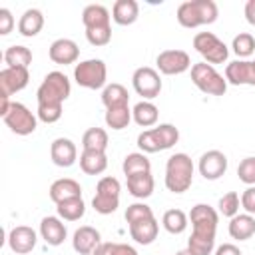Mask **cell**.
I'll use <instances>...</instances> for the list:
<instances>
[{"instance_id": "15", "label": "cell", "mask_w": 255, "mask_h": 255, "mask_svg": "<svg viewBox=\"0 0 255 255\" xmlns=\"http://www.w3.org/2000/svg\"><path fill=\"white\" fill-rule=\"evenodd\" d=\"M225 80L233 86H255V62L253 60H235L225 68Z\"/></svg>"}, {"instance_id": "2", "label": "cell", "mask_w": 255, "mask_h": 255, "mask_svg": "<svg viewBox=\"0 0 255 255\" xmlns=\"http://www.w3.org/2000/svg\"><path fill=\"white\" fill-rule=\"evenodd\" d=\"M193 161L187 153H173L165 163V187L171 193H185L193 183Z\"/></svg>"}, {"instance_id": "9", "label": "cell", "mask_w": 255, "mask_h": 255, "mask_svg": "<svg viewBox=\"0 0 255 255\" xmlns=\"http://www.w3.org/2000/svg\"><path fill=\"white\" fill-rule=\"evenodd\" d=\"M2 120L10 128V131H14L16 135H30L38 128V116H34L20 102H12L8 112L2 116Z\"/></svg>"}, {"instance_id": "18", "label": "cell", "mask_w": 255, "mask_h": 255, "mask_svg": "<svg viewBox=\"0 0 255 255\" xmlns=\"http://www.w3.org/2000/svg\"><path fill=\"white\" fill-rule=\"evenodd\" d=\"M102 243V235L96 227L92 225H82L80 229L74 231V237H72V247L76 253L80 255H92L94 249Z\"/></svg>"}, {"instance_id": "45", "label": "cell", "mask_w": 255, "mask_h": 255, "mask_svg": "<svg viewBox=\"0 0 255 255\" xmlns=\"http://www.w3.org/2000/svg\"><path fill=\"white\" fill-rule=\"evenodd\" d=\"M12 28H14V16H12V12L8 8H0V34L6 36V34L12 32Z\"/></svg>"}, {"instance_id": "38", "label": "cell", "mask_w": 255, "mask_h": 255, "mask_svg": "<svg viewBox=\"0 0 255 255\" xmlns=\"http://www.w3.org/2000/svg\"><path fill=\"white\" fill-rule=\"evenodd\" d=\"M231 50L239 56V58H249L255 52V38L249 32H241L233 38L231 42Z\"/></svg>"}, {"instance_id": "24", "label": "cell", "mask_w": 255, "mask_h": 255, "mask_svg": "<svg viewBox=\"0 0 255 255\" xmlns=\"http://www.w3.org/2000/svg\"><path fill=\"white\" fill-rule=\"evenodd\" d=\"M44 28V14L38 8H28L18 20V32L26 38H34Z\"/></svg>"}, {"instance_id": "16", "label": "cell", "mask_w": 255, "mask_h": 255, "mask_svg": "<svg viewBox=\"0 0 255 255\" xmlns=\"http://www.w3.org/2000/svg\"><path fill=\"white\" fill-rule=\"evenodd\" d=\"M38 235L32 227L28 225H16L10 229L8 233V247L16 253V255H26L36 247Z\"/></svg>"}, {"instance_id": "14", "label": "cell", "mask_w": 255, "mask_h": 255, "mask_svg": "<svg viewBox=\"0 0 255 255\" xmlns=\"http://www.w3.org/2000/svg\"><path fill=\"white\" fill-rule=\"evenodd\" d=\"M30 82L28 68H4L0 72V96L10 98L16 92H22Z\"/></svg>"}, {"instance_id": "22", "label": "cell", "mask_w": 255, "mask_h": 255, "mask_svg": "<svg viewBox=\"0 0 255 255\" xmlns=\"http://www.w3.org/2000/svg\"><path fill=\"white\" fill-rule=\"evenodd\" d=\"M157 231H159V223L155 217L149 219H141L135 223H129V235L135 243L139 245H149L157 239Z\"/></svg>"}, {"instance_id": "42", "label": "cell", "mask_w": 255, "mask_h": 255, "mask_svg": "<svg viewBox=\"0 0 255 255\" xmlns=\"http://www.w3.org/2000/svg\"><path fill=\"white\" fill-rule=\"evenodd\" d=\"M237 175L245 185H255V155H249L239 161Z\"/></svg>"}, {"instance_id": "3", "label": "cell", "mask_w": 255, "mask_h": 255, "mask_svg": "<svg viewBox=\"0 0 255 255\" xmlns=\"http://www.w3.org/2000/svg\"><path fill=\"white\" fill-rule=\"evenodd\" d=\"M177 139H179V129L173 124H159L155 128L143 129L137 135V147L143 153H157L173 147Z\"/></svg>"}, {"instance_id": "6", "label": "cell", "mask_w": 255, "mask_h": 255, "mask_svg": "<svg viewBox=\"0 0 255 255\" xmlns=\"http://www.w3.org/2000/svg\"><path fill=\"white\" fill-rule=\"evenodd\" d=\"M74 80L78 86L86 88V90H104L108 84V68L104 64V60L100 58H90L84 60L80 64H76L74 68Z\"/></svg>"}, {"instance_id": "25", "label": "cell", "mask_w": 255, "mask_h": 255, "mask_svg": "<svg viewBox=\"0 0 255 255\" xmlns=\"http://www.w3.org/2000/svg\"><path fill=\"white\" fill-rule=\"evenodd\" d=\"M229 235L237 241H247L255 235V217L249 213H237L229 221Z\"/></svg>"}, {"instance_id": "23", "label": "cell", "mask_w": 255, "mask_h": 255, "mask_svg": "<svg viewBox=\"0 0 255 255\" xmlns=\"http://www.w3.org/2000/svg\"><path fill=\"white\" fill-rule=\"evenodd\" d=\"M139 16V4L135 0H116L112 6V20L120 26H129Z\"/></svg>"}, {"instance_id": "39", "label": "cell", "mask_w": 255, "mask_h": 255, "mask_svg": "<svg viewBox=\"0 0 255 255\" xmlns=\"http://www.w3.org/2000/svg\"><path fill=\"white\" fill-rule=\"evenodd\" d=\"M217 207H219V213L221 215H225V217H235L237 213H239V207H241V197H239V193L237 191H227L221 199H219V203H217Z\"/></svg>"}, {"instance_id": "51", "label": "cell", "mask_w": 255, "mask_h": 255, "mask_svg": "<svg viewBox=\"0 0 255 255\" xmlns=\"http://www.w3.org/2000/svg\"><path fill=\"white\" fill-rule=\"evenodd\" d=\"M253 62H255V60H253Z\"/></svg>"}, {"instance_id": "48", "label": "cell", "mask_w": 255, "mask_h": 255, "mask_svg": "<svg viewBox=\"0 0 255 255\" xmlns=\"http://www.w3.org/2000/svg\"><path fill=\"white\" fill-rule=\"evenodd\" d=\"M243 12H245V20H247L251 26H255V0H247Z\"/></svg>"}, {"instance_id": "46", "label": "cell", "mask_w": 255, "mask_h": 255, "mask_svg": "<svg viewBox=\"0 0 255 255\" xmlns=\"http://www.w3.org/2000/svg\"><path fill=\"white\" fill-rule=\"evenodd\" d=\"M213 255H243V253H241V249H239L237 245H233V243H223V245H219V247L213 251Z\"/></svg>"}, {"instance_id": "29", "label": "cell", "mask_w": 255, "mask_h": 255, "mask_svg": "<svg viewBox=\"0 0 255 255\" xmlns=\"http://www.w3.org/2000/svg\"><path fill=\"white\" fill-rule=\"evenodd\" d=\"M80 167L88 175H100V173H104L106 167H108V155H106V151H90V149H84L80 153Z\"/></svg>"}, {"instance_id": "33", "label": "cell", "mask_w": 255, "mask_h": 255, "mask_svg": "<svg viewBox=\"0 0 255 255\" xmlns=\"http://www.w3.org/2000/svg\"><path fill=\"white\" fill-rule=\"evenodd\" d=\"M187 223H189V215H185V211H181V209H167L161 217L163 229L171 235L183 233L187 229Z\"/></svg>"}, {"instance_id": "17", "label": "cell", "mask_w": 255, "mask_h": 255, "mask_svg": "<svg viewBox=\"0 0 255 255\" xmlns=\"http://www.w3.org/2000/svg\"><path fill=\"white\" fill-rule=\"evenodd\" d=\"M50 157L58 167H70L78 159V147L70 137H56L50 145Z\"/></svg>"}, {"instance_id": "50", "label": "cell", "mask_w": 255, "mask_h": 255, "mask_svg": "<svg viewBox=\"0 0 255 255\" xmlns=\"http://www.w3.org/2000/svg\"><path fill=\"white\" fill-rule=\"evenodd\" d=\"M173 255H195L189 247H185V249H181V251H177V253H173Z\"/></svg>"}, {"instance_id": "27", "label": "cell", "mask_w": 255, "mask_h": 255, "mask_svg": "<svg viewBox=\"0 0 255 255\" xmlns=\"http://www.w3.org/2000/svg\"><path fill=\"white\" fill-rule=\"evenodd\" d=\"M110 10L102 4H88L82 12V22H84V28L90 30V28H106L110 26Z\"/></svg>"}, {"instance_id": "20", "label": "cell", "mask_w": 255, "mask_h": 255, "mask_svg": "<svg viewBox=\"0 0 255 255\" xmlns=\"http://www.w3.org/2000/svg\"><path fill=\"white\" fill-rule=\"evenodd\" d=\"M40 235L42 239L52 245V247H58L64 243L66 235H68V229L64 225V221L60 217H54V215H48L40 221Z\"/></svg>"}, {"instance_id": "10", "label": "cell", "mask_w": 255, "mask_h": 255, "mask_svg": "<svg viewBox=\"0 0 255 255\" xmlns=\"http://www.w3.org/2000/svg\"><path fill=\"white\" fill-rule=\"evenodd\" d=\"M131 84H133V90L137 96H141L143 100H153L159 96L161 92V78H159V72L149 68V66H141L133 72L131 76Z\"/></svg>"}, {"instance_id": "28", "label": "cell", "mask_w": 255, "mask_h": 255, "mask_svg": "<svg viewBox=\"0 0 255 255\" xmlns=\"http://www.w3.org/2000/svg\"><path fill=\"white\" fill-rule=\"evenodd\" d=\"M131 118L133 122L139 126V128H151L157 124V118H159V110L153 102H147V100H141L137 102L133 108H131Z\"/></svg>"}, {"instance_id": "35", "label": "cell", "mask_w": 255, "mask_h": 255, "mask_svg": "<svg viewBox=\"0 0 255 255\" xmlns=\"http://www.w3.org/2000/svg\"><path fill=\"white\" fill-rule=\"evenodd\" d=\"M122 169H124V175L129 177V175H135V173L151 171V163H149V159L143 151H133V153H128L124 157Z\"/></svg>"}, {"instance_id": "43", "label": "cell", "mask_w": 255, "mask_h": 255, "mask_svg": "<svg viewBox=\"0 0 255 255\" xmlns=\"http://www.w3.org/2000/svg\"><path fill=\"white\" fill-rule=\"evenodd\" d=\"M86 40L92 46H106L112 40V28L110 26H106V28H90V30H86Z\"/></svg>"}, {"instance_id": "26", "label": "cell", "mask_w": 255, "mask_h": 255, "mask_svg": "<svg viewBox=\"0 0 255 255\" xmlns=\"http://www.w3.org/2000/svg\"><path fill=\"white\" fill-rule=\"evenodd\" d=\"M128 179V191L135 197V199H145L153 193V187H155V181H153V175L151 171H145V173H135V175H129L126 177Z\"/></svg>"}, {"instance_id": "30", "label": "cell", "mask_w": 255, "mask_h": 255, "mask_svg": "<svg viewBox=\"0 0 255 255\" xmlns=\"http://www.w3.org/2000/svg\"><path fill=\"white\" fill-rule=\"evenodd\" d=\"M128 102H129V94H128L126 86H122L118 82H112L102 90V104L106 106V110L128 106Z\"/></svg>"}, {"instance_id": "44", "label": "cell", "mask_w": 255, "mask_h": 255, "mask_svg": "<svg viewBox=\"0 0 255 255\" xmlns=\"http://www.w3.org/2000/svg\"><path fill=\"white\" fill-rule=\"evenodd\" d=\"M241 207L245 209V213L255 215V185H249L241 193Z\"/></svg>"}, {"instance_id": "13", "label": "cell", "mask_w": 255, "mask_h": 255, "mask_svg": "<svg viewBox=\"0 0 255 255\" xmlns=\"http://www.w3.org/2000/svg\"><path fill=\"white\" fill-rule=\"evenodd\" d=\"M197 169L205 179L215 181L227 171V155L219 149H209L199 157Z\"/></svg>"}, {"instance_id": "31", "label": "cell", "mask_w": 255, "mask_h": 255, "mask_svg": "<svg viewBox=\"0 0 255 255\" xmlns=\"http://www.w3.org/2000/svg\"><path fill=\"white\" fill-rule=\"evenodd\" d=\"M4 62L8 68H28L32 64V50L20 44L8 46L4 52Z\"/></svg>"}, {"instance_id": "32", "label": "cell", "mask_w": 255, "mask_h": 255, "mask_svg": "<svg viewBox=\"0 0 255 255\" xmlns=\"http://www.w3.org/2000/svg\"><path fill=\"white\" fill-rule=\"evenodd\" d=\"M56 211H58V217L64 219V221H78L86 213V203H84L82 197H72V199H66V201L58 203Z\"/></svg>"}, {"instance_id": "49", "label": "cell", "mask_w": 255, "mask_h": 255, "mask_svg": "<svg viewBox=\"0 0 255 255\" xmlns=\"http://www.w3.org/2000/svg\"><path fill=\"white\" fill-rule=\"evenodd\" d=\"M112 247H114V243H110V241H102V243L94 249L92 255H112Z\"/></svg>"}, {"instance_id": "21", "label": "cell", "mask_w": 255, "mask_h": 255, "mask_svg": "<svg viewBox=\"0 0 255 255\" xmlns=\"http://www.w3.org/2000/svg\"><path fill=\"white\" fill-rule=\"evenodd\" d=\"M82 197V185L72 177H60L50 185V199L58 205L66 199Z\"/></svg>"}, {"instance_id": "5", "label": "cell", "mask_w": 255, "mask_h": 255, "mask_svg": "<svg viewBox=\"0 0 255 255\" xmlns=\"http://www.w3.org/2000/svg\"><path fill=\"white\" fill-rule=\"evenodd\" d=\"M191 82L197 90H201L207 96H223L227 92V80L221 76L215 66L207 62H199L191 66Z\"/></svg>"}, {"instance_id": "7", "label": "cell", "mask_w": 255, "mask_h": 255, "mask_svg": "<svg viewBox=\"0 0 255 255\" xmlns=\"http://www.w3.org/2000/svg\"><path fill=\"white\" fill-rule=\"evenodd\" d=\"M120 191H122V185L116 177H112V175L102 177L96 185V195L92 199V207L102 215L114 213L120 205Z\"/></svg>"}, {"instance_id": "37", "label": "cell", "mask_w": 255, "mask_h": 255, "mask_svg": "<svg viewBox=\"0 0 255 255\" xmlns=\"http://www.w3.org/2000/svg\"><path fill=\"white\" fill-rule=\"evenodd\" d=\"M187 247L195 255H211L215 251V237L211 235H199L191 231V237L187 239Z\"/></svg>"}, {"instance_id": "34", "label": "cell", "mask_w": 255, "mask_h": 255, "mask_svg": "<svg viewBox=\"0 0 255 255\" xmlns=\"http://www.w3.org/2000/svg\"><path fill=\"white\" fill-rule=\"evenodd\" d=\"M108 131L104 128H90L82 135V147L90 151H106L108 149Z\"/></svg>"}, {"instance_id": "12", "label": "cell", "mask_w": 255, "mask_h": 255, "mask_svg": "<svg viewBox=\"0 0 255 255\" xmlns=\"http://www.w3.org/2000/svg\"><path fill=\"white\" fill-rule=\"evenodd\" d=\"M157 70L165 76H177L191 68V58L185 50H163L155 58Z\"/></svg>"}, {"instance_id": "1", "label": "cell", "mask_w": 255, "mask_h": 255, "mask_svg": "<svg viewBox=\"0 0 255 255\" xmlns=\"http://www.w3.org/2000/svg\"><path fill=\"white\" fill-rule=\"evenodd\" d=\"M175 16L183 28H199L213 24L219 16V8L213 0H187L177 6Z\"/></svg>"}, {"instance_id": "41", "label": "cell", "mask_w": 255, "mask_h": 255, "mask_svg": "<svg viewBox=\"0 0 255 255\" xmlns=\"http://www.w3.org/2000/svg\"><path fill=\"white\" fill-rule=\"evenodd\" d=\"M36 116L44 124H56L62 118V104H38Z\"/></svg>"}, {"instance_id": "47", "label": "cell", "mask_w": 255, "mask_h": 255, "mask_svg": "<svg viewBox=\"0 0 255 255\" xmlns=\"http://www.w3.org/2000/svg\"><path fill=\"white\" fill-rule=\"evenodd\" d=\"M112 255H137V251L128 243H114Z\"/></svg>"}, {"instance_id": "40", "label": "cell", "mask_w": 255, "mask_h": 255, "mask_svg": "<svg viewBox=\"0 0 255 255\" xmlns=\"http://www.w3.org/2000/svg\"><path fill=\"white\" fill-rule=\"evenodd\" d=\"M149 217H155V215H153L151 207L147 203H143V201L141 203H131L126 209V221H128V225L129 223H135V221H141V219H149Z\"/></svg>"}, {"instance_id": "36", "label": "cell", "mask_w": 255, "mask_h": 255, "mask_svg": "<svg viewBox=\"0 0 255 255\" xmlns=\"http://www.w3.org/2000/svg\"><path fill=\"white\" fill-rule=\"evenodd\" d=\"M104 120H106V126H108V128H112V129L120 131V129L128 128V126H129V122H131L133 118H131V110H129V106H122V108L106 110Z\"/></svg>"}, {"instance_id": "4", "label": "cell", "mask_w": 255, "mask_h": 255, "mask_svg": "<svg viewBox=\"0 0 255 255\" xmlns=\"http://www.w3.org/2000/svg\"><path fill=\"white\" fill-rule=\"evenodd\" d=\"M72 92L70 80L64 72H50L44 76L42 84L38 86L36 100L38 104H64Z\"/></svg>"}, {"instance_id": "11", "label": "cell", "mask_w": 255, "mask_h": 255, "mask_svg": "<svg viewBox=\"0 0 255 255\" xmlns=\"http://www.w3.org/2000/svg\"><path fill=\"white\" fill-rule=\"evenodd\" d=\"M189 221H191L193 233L215 237L219 213H217L211 205H207V203H197V205H193L191 211H189Z\"/></svg>"}, {"instance_id": "8", "label": "cell", "mask_w": 255, "mask_h": 255, "mask_svg": "<svg viewBox=\"0 0 255 255\" xmlns=\"http://www.w3.org/2000/svg\"><path fill=\"white\" fill-rule=\"evenodd\" d=\"M193 48L211 66L227 62V56H229V48L213 32H197L193 36Z\"/></svg>"}, {"instance_id": "19", "label": "cell", "mask_w": 255, "mask_h": 255, "mask_svg": "<svg viewBox=\"0 0 255 255\" xmlns=\"http://www.w3.org/2000/svg\"><path fill=\"white\" fill-rule=\"evenodd\" d=\"M50 60L54 64H62V66H68V64H74L80 56V48L74 40L70 38H58L50 44Z\"/></svg>"}]
</instances>
